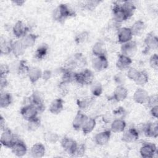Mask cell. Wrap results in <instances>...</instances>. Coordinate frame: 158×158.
I'll list each match as a JSON object with an SVG mask.
<instances>
[{
	"label": "cell",
	"mask_w": 158,
	"mask_h": 158,
	"mask_svg": "<svg viewBox=\"0 0 158 158\" xmlns=\"http://www.w3.org/2000/svg\"><path fill=\"white\" fill-rule=\"evenodd\" d=\"M91 91L95 96H100L102 93V86L98 81L93 82L91 84Z\"/></svg>",
	"instance_id": "cell-38"
},
{
	"label": "cell",
	"mask_w": 158,
	"mask_h": 158,
	"mask_svg": "<svg viewBox=\"0 0 158 158\" xmlns=\"http://www.w3.org/2000/svg\"><path fill=\"white\" fill-rule=\"evenodd\" d=\"M13 33L14 36L18 38H23L29 31V28L25 25V24L21 20L17 21L14 25L12 28Z\"/></svg>",
	"instance_id": "cell-14"
},
{
	"label": "cell",
	"mask_w": 158,
	"mask_h": 158,
	"mask_svg": "<svg viewBox=\"0 0 158 158\" xmlns=\"http://www.w3.org/2000/svg\"><path fill=\"white\" fill-rule=\"evenodd\" d=\"M131 63L132 60L131 57L121 54L118 56V59L116 62V67L119 70L124 71L130 68Z\"/></svg>",
	"instance_id": "cell-15"
},
{
	"label": "cell",
	"mask_w": 158,
	"mask_h": 158,
	"mask_svg": "<svg viewBox=\"0 0 158 158\" xmlns=\"http://www.w3.org/2000/svg\"><path fill=\"white\" fill-rule=\"evenodd\" d=\"M115 81L118 83V85H123V81H125V78L123 75H121V73H117L115 77Z\"/></svg>",
	"instance_id": "cell-50"
},
{
	"label": "cell",
	"mask_w": 158,
	"mask_h": 158,
	"mask_svg": "<svg viewBox=\"0 0 158 158\" xmlns=\"http://www.w3.org/2000/svg\"><path fill=\"white\" fill-rule=\"evenodd\" d=\"M0 124H1V130H3L5 129V120L2 117V115H1L0 117Z\"/></svg>",
	"instance_id": "cell-54"
},
{
	"label": "cell",
	"mask_w": 158,
	"mask_h": 158,
	"mask_svg": "<svg viewBox=\"0 0 158 158\" xmlns=\"http://www.w3.org/2000/svg\"><path fill=\"white\" fill-rule=\"evenodd\" d=\"M128 95V90L123 85H118L114 91V99L117 101L120 102L124 101Z\"/></svg>",
	"instance_id": "cell-20"
},
{
	"label": "cell",
	"mask_w": 158,
	"mask_h": 158,
	"mask_svg": "<svg viewBox=\"0 0 158 158\" xmlns=\"http://www.w3.org/2000/svg\"><path fill=\"white\" fill-rule=\"evenodd\" d=\"M86 64V60L85 57L83 56L81 53L75 54L72 57H70L67 64V69H71L75 67H82L85 66Z\"/></svg>",
	"instance_id": "cell-4"
},
{
	"label": "cell",
	"mask_w": 158,
	"mask_h": 158,
	"mask_svg": "<svg viewBox=\"0 0 158 158\" xmlns=\"http://www.w3.org/2000/svg\"><path fill=\"white\" fill-rule=\"evenodd\" d=\"M61 146L69 154L73 156L78 146V144L74 139L65 137L61 140Z\"/></svg>",
	"instance_id": "cell-9"
},
{
	"label": "cell",
	"mask_w": 158,
	"mask_h": 158,
	"mask_svg": "<svg viewBox=\"0 0 158 158\" xmlns=\"http://www.w3.org/2000/svg\"><path fill=\"white\" fill-rule=\"evenodd\" d=\"M144 43L146 46V51L155 49L157 48L158 38L153 33H149L146 36Z\"/></svg>",
	"instance_id": "cell-17"
},
{
	"label": "cell",
	"mask_w": 158,
	"mask_h": 158,
	"mask_svg": "<svg viewBox=\"0 0 158 158\" xmlns=\"http://www.w3.org/2000/svg\"><path fill=\"white\" fill-rule=\"evenodd\" d=\"M149 97L148 92L143 88H138L133 94V99L138 104H144Z\"/></svg>",
	"instance_id": "cell-21"
},
{
	"label": "cell",
	"mask_w": 158,
	"mask_h": 158,
	"mask_svg": "<svg viewBox=\"0 0 158 158\" xmlns=\"http://www.w3.org/2000/svg\"><path fill=\"white\" fill-rule=\"evenodd\" d=\"M110 136L111 133L110 130L102 131L96 135L94 136V141L97 144L102 146L109 142Z\"/></svg>",
	"instance_id": "cell-22"
},
{
	"label": "cell",
	"mask_w": 158,
	"mask_h": 158,
	"mask_svg": "<svg viewBox=\"0 0 158 158\" xmlns=\"http://www.w3.org/2000/svg\"><path fill=\"white\" fill-rule=\"evenodd\" d=\"M48 46L46 44H43L39 46L35 52V57L38 60L43 59L47 54Z\"/></svg>",
	"instance_id": "cell-36"
},
{
	"label": "cell",
	"mask_w": 158,
	"mask_h": 158,
	"mask_svg": "<svg viewBox=\"0 0 158 158\" xmlns=\"http://www.w3.org/2000/svg\"><path fill=\"white\" fill-rule=\"evenodd\" d=\"M94 78V76L93 72L86 69L79 73H77L75 81L82 85H89L93 82Z\"/></svg>",
	"instance_id": "cell-2"
},
{
	"label": "cell",
	"mask_w": 158,
	"mask_h": 158,
	"mask_svg": "<svg viewBox=\"0 0 158 158\" xmlns=\"http://www.w3.org/2000/svg\"><path fill=\"white\" fill-rule=\"evenodd\" d=\"M88 37V33L86 31H83L79 34H78L75 36V42L77 44L82 43L85 42L86 40H87Z\"/></svg>",
	"instance_id": "cell-43"
},
{
	"label": "cell",
	"mask_w": 158,
	"mask_h": 158,
	"mask_svg": "<svg viewBox=\"0 0 158 158\" xmlns=\"http://www.w3.org/2000/svg\"><path fill=\"white\" fill-rule=\"evenodd\" d=\"M149 65L151 67L155 70L158 69V56L157 54H154L149 58Z\"/></svg>",
	"instance_id": "cell-44"
},
{
	"label": "cell",
	"mask_w": 158,
	"mask_h": 158,
	"mask_svg": "<svg viewBox=\"0 0 158 158\" xmlns=\"http://www.w3.org/2000/svg\"><path fill=\"white\" fill-rule=\"evenodd\" d=\"M92 65L93 69L97 72H101L106 69L109 65L106 56H96L92 61Z\"/></svg>",
	"instance_id": "cell-10"
},
{
	"label": "cell",
	"mask_w": 158,
	"mask_h": 158,
	"mask_svg": "<svg viewBox=\"0 0 158 158\" xmlns=\"http://www.w3.org/2000/svg\"><path fill=\"white\" fill-rule=\"evenodd\" d=\"M145 28H146V25L144 22L141 20H136L132 25L130 29L133 35L139 36L143 33L144 30H145Z\"/></svg>",
	"instance_id": "cell-26"
},
{
	"label": "cell",
	"mask_w": 158,
	"mask_h": 158,
	"mask_svg": "<svg viewBox=\"0 0 158 158\" xmlns=\"http://www.w3.org/2000/svg\"><path fill=\"white\" fill-rule=\"evenodd\" d=\"M143 132L148 137L156 138L158 136V125L157 123H148L143 128Z\"/></svg>",
	"instance_id": "cell-18"
},
{
	"label": "cell",
	"mask_w": 158,
	"mask_h": 158,
	"mask_svg": "<svg viewBox=\"0 0 158 158\" xmlns=\"http://www.w3.org/2000/svg\"><path fill=\"white\" fill-rule=\"evenodd\" d=\"M139 138L138 131L136 128H130L125 131L122 136V140L125 143H132L136 141Z\"/></svg>",
	"instance_id": "cell-16"
},
{
	"label": "cell",
	"mask_w": 158,
	"mask_h": 158,
	"mask_svg": "<svg viewBox=\"0 0 158 158\" xmlns=\"http://www.w3.org/2000/svg\"><path fill=\"white\" fill-rule=\"evenodd\" d=\"M112 7V15L114 20L117 23H122L129 19L127 14L118 2H114Z\"/></svg>",
	"instance_id": "cell-3"
},
{
	"label": "cell",
	"mask_w": 158,
	"mask_h": 158,
	"mask_svg": "<svg viewBox=\"0 0 158 158\" xmlns=\"http://www.w3.org/2000/svg\"><path fill=\"white\" fill-rule=\"evenodd\" d=\"M29 67L26 64V62L25 60H20L18 63V65L16 67V72L18 74H23L24 73H28V71L29 70Z\"/></svg>",
	"instance_id": "cell-40"
},
{
	"label": "cell",
	"mask_w": 158,
	"mask_h": 158,
	"mask_svg": "<svg viewBox=\"0 0 158 158\" xmlns=\"http://www.w3.org/2000/svg\"><path fill=\"white\" fill-rule=\"evenodd\" d=\"M150 112L152 117H154L155 118H157V117H158V106L156 105V106H154L152 107H151Z\"/></svg>",
	"instance_id": "cell-51"
},
{
	"label": "cell",
	"mask_w": 158,
	"mask_h": 158,
	"mask_svg": "<svg viewBox=\"0 0 158 158\" xmlns=\"http://www.w3.org/2000/svg\"><path fill=\"white\" fill-rule=\"evenodd\" d=\"M12 101V98L9 93H2L0 97V107L1 108L7 107L10 105Z\"/></svg>",
	"instance_id": "cell-35"
},
{
	"label": "cell",
	"mask_w": 158,
	"mask_h": 158,
	"mask_svg": "<svg viewBox=\"0 0 158 158\" xmlns=\"http://www.w3.org/2000/svg\"><path fill=\"white\" fill-rule=\"evenodd\" d=\"M25 49L26 48L21 40H17L12 43V52L15 57H18L22 56L25 51Z\"/></svg>",
	"instance_id": "cell-27"
},
{
	"label": "cell",
	"mask_w": 158,
	"mask_h": 158,
	"mask_svg": "<svg viewBox=\"0 0 158 158\" xmlns=\"http://www.w3.org/2000/svg\"><path fill=\"white\" fill-rule=\"evenodd\" d=\"M139 71L136 70L135 68H130L127 71V77L131 80L135 81L139 73Z\"/></svg>",
	"instance_id": "cell-45"
},
{
	"label": "cell",
	"mask_w": 158,
	"mask_h": 158,
	"mask_svg": "<svg viewBox=\"0 0 158 158\" xmlns=\"http://www.w3.org/2000/svg\"><path fill=\"white\" fill-rule=\"evenodd\" d=\"M37 38L38 36L35 34L28 33L22 38V40L21 41L25 47L27 48L33 46L35 44Z\"/></svg>",
	"instance_id": "cell-32"
},
{
	"label": "cell",
	"mask_w": 158,
	"mask_h": 158,
	"mask_svg": "<svg viewBox=\"0 0 158 158\" xmlns=\"http://www.w3.org/2000/svg\"><path fill=\"white\" fill-rule=\"evenodd\" d=\"M12 153L17 157L25 156L27 152V148L25 143L20 139H17L10 148Z\"/></svg>",
	"instance_id": "cell-12"
},
{
	"label": "cell",
	"mask_w": 158,
	"mask_h": 158,
	"mask_svg": "<svg viewBox=\"0 0 158 158\" xmlns=\"http://www.w3.org/2000/svg\"><path fill=\"white\" fill-rule=\"evenodd\" d=\"M91 101L87 99H83L77 101V105L81 109H86L89 107Z\"/></svg>",
	"instance_id": "cell-47"
},
{
	"label": "cell",
	"mask_w": 158,
	"mask_h": 158,
	"mask_svg": "<svg viewBox=\"0 0 158 158\" xmlns=\"http://www.w3.org/2000/svg\"><path fill=\"white\" fill-rule=\"evenodd\" d=\"M64 109V101L61 98H57L52 101L49 106V112L52 114H59Z\"/></svg>",
	"instance_id": "cell-23"
},
{
	"label": "cell",
	"mask_w": 158,
	"mask_h": 158,
	"mask_svg": "<svg viewBox=\"0 0 158 158\" xmlns=\"http://www.w3.org/2000/svg\"><path fill=\"white\" fill-rule=\"evenodd\" d=\"M147 104L148 107H149L150 109L152 107L154 106L157 105L158 104V98H157V94H154L151 96H149L148 100L146 102Z\"/></svg>",
	"instance_id": "cell-42"
},
{
	"label": "cell",
	"mask_w": 158,
	"mask_h": 158,
	"mask_svg": "<svg viewBox=\"0 0 158 158\" xmlns=\"http://www.w3.org/2000/svg\"><path fill=\"white\" fill-rule=\"evenodd\" d=\"M148 80L149 77L148 73L144 71H140L134 81L138 85L144 86L148 82Z\"/></svg>",
	"instance_id": "cell-37"
},
{
	"label": "cell",
	"mask_w": 158,
	"mask_h": 158,
	"mask_svg": "<svg viewBox=\"0 0 158 158\" xmlns=\"http://www.w3.org/2000/svg\"><path fill=\"white\" fill-rule=\"evenodd\" d=\"M7 85H8V82L6 79V77H1V80H0L1 89H2L6 87Z\"/></svg>",
	"instance_id": "cell-52"
},
{
	"label": "cell",
	"mask_w": 158,
	"mask_h": 158,
	"mask_svg": "<svg viewBox=\"0 0 158 158\" xmlns=\"http://www.w3.org/2000/svg\"><path fill=\"white\" fill-rule=\"evenodd\" d=\"M75 15V12L72 10L67 4H60L53 12V19L59 22H64L68 17Z\"/></svg>",
	"instance_id": "cell-1"
},
{
	"label": "cell",
	"mask_w": 158,
	"mask_h": 158,
	"mask_svg": "<svg viewBox=\"0 0 158 158\" xmlns=\"http://www.w3.org/2000/svg\"><path fill=\"white\" fill-rule=\"evenodd\" d=\"M133 34L130 28L123 27L120 28L118 30L117 38L119 43L123 44L128 41H131L133 38Z\"/></svg>",
	"instance_id": "cell-13"
},
{
	"label": "cell",
	"mask_w": 158,
	"mask_h": 158,
	"mask_svg": "<svg viewBox=\"0 0 158 158\" xmlns=\"http://www.w3.org/2000/svg\"><path fill=\"white\" fill-rule=\"evenodd\" d=\"M92 52L95 56H106V49L104 44L101 41L96 42L93 46Z\"/></svg>",
	"instance_id": "cell-30"
},
{
	"label": "cell",
	"mask_w": 158,
	"mask_h": 158,
	"mask_svg": "<svg viewBox=\"0 0 158 158\" xmlns=\"http://www.w3.org/2000/svg\"><path fill=\"white\" fill-rule=\"evenodd\" d=\"M29 104H33L36 107L39 113L43 112L44 110L45 106L44 104V100L41 94L39 91H34L29 98Z\"/></svg>",
	"instance_id": "cell-6"
},
{
	"label": "cell",
	"mask_w": 158,
	"mask_h": 158,
	"mask_svg": "<svg viewBox=\"0 0 158 158\" xmlns=\"http://www.w3.org/2000/svg\"><path fill=\"white\" fill-rule=\"evenodd\" d=\"M137 51V44L135 41H130L122 44L121 46L122 54L131 57Z\"/></svg>",
	"instance_id": "cell-11"
},
{
	"label": "cell",
	"mask_w": 158,
	"mask_h": 158,
	"mask_svg": "<svg viewBox=\"0 0 158 158\" xmlns=\"http://www.w3.org/2000/svg\"><path fill=\"white\" fill-rule=\"evenodd\" d=\"M87 118L88 117L86 115L81 111L78 110L72 122V127L73 129L75 130H81Z\"/></svg>",
	"instance_id": "cell-19"
},
{
	"label": "cell",
	"mask_w": 158,
	"mask_h": 158,
	"mask_svg": "<svg viewBox=\"0 0 158 158\" xmlns=\"http://www.w3.org/2000/svg\"><path fill=\"white\" fill-rule=\"evenodd\" d=\"M45 152V147L41 143L35 144L31 148V154L33 157H42L44 156Z\"/></svg>",
	"instance_id": "cell-25"
},
{
	"label": "cell",
	"mask_w": 158,
	"mask_h": 158,
	"mask_svg": "<svg viewBox=\"0 0 158 158\" xmlns=\"http://www.w3.org/2000/svg\"><path fill=\"white\" fill-rule=\"evenodd\" d=\"M38 113L39 112L36 107L31 104L22 107L20 109V114L27 121L36 117Z\"/></svg>",
	"instance_id": "cell-7"
},
{
	"label": "cell",
	"mask_w": 158,
	"mask_h": 158,
	"mask_svg": "<svg viewBox=\"0 0 158 158\" xmlns=\"http://www.w3.org/2000/svg\"><path fill=\"white\" fill-rule=\"evenodd\" d=\"M76 74L77 73L72 71L71 69H69L67 68H64L62 70V82H64L65 83H71L72 81H75V78H76Z\"/></svg>",
	"instance_id": "cell-29"
},
{
	"label": "cell",
	"mask_w": 158,
	"mask_h": 158,
	"mask_svg": "<svg viewBox=\"0 0 158 158\" xmlns=\"http://www.w3.org/2000/svg\"><path fill=\"white\" fill-rule=\"evenodd\" d=\"M42 74L43 73L40 69L36 67H30L27 73L28 78L32 83H36L40 78H42Z\"/></svg>",
	"instance_id": "cell-24"
},
{
	"label": "cell",
	"mask_w": 158,
	"mask_h": 158,
	"mask_svg": "<svg viewBox=\"0 0 158 158\" xmlns=\"http://www.w3.org/2000/svg\"><path fill=\"white\" fill-rule=\"evenodd\" d=\"M96 124V122L95 119H94L93 118L88 117L86 118V120H85V122L81 128L83 133L85 135L91 133L94 128Z\"/></svg>",
	"instance_id": "cell-31"
},
{
	"label": "cell",
	"mask_w": 158,
	"mask_h": 158,
	"mask_svg": "<svg viewBox=\"0 0 158 158\" xmlns=\"http://www.w3.org/2000/svg\"><path fill=\"white\" fill-rule=\"evenodd\" d=\"M0 140L3 146L10 148L17 139H15L14 134L9 128H5L1 134Z\"/></svg>",
	"instance_id": "cell-5"
},
{
	"label": "cell",
	"mask_w": 158,
	"mask_h": 158,
	"mask_svg": "<svg viewBox=\"0 0 158 158\" xmlns=\"http://www.w3.org/2000/svg\"><path fill=\"white\" fill-rule=\"evenodd\" d=\"M59 135L57 133L52 132L47 133L44 136L45 140L51 144L56 143L59 140Z\"/></svg>",
	"instance_id": "cell-41"
},
{
	"label": "cell",
	"mask_w": 158,
	"mask_h": 158,
	"mask_svg": "<svg viewBox=\"0 0 158 158\" xmlns=\"http://www.w3.org/2000/svg\"><path fill=\"white\" fill-rule=\"evenodd\" d=\"M15 4H16L17 6H22L25 1H19V0H17V1H12Z\"/></svg>",
	"instance_id": "cell-55"
},
{
	"label": "cell",
	"mask_w": 158,
	"mask_h": 158,
	"mask_svg": "<svg viewBox=\"0 0 158 158\" xmlns=\"http://www.w3.org/2000/svg\"><path fill=\"white\" fill-rule=\"evenodd\" d=\"M141 157L144 158H152L157 152L156 146L151 143H144L139 150Z\"/></svg>",
	"instance_id": "cell-8"
},
{
	"label": "cell",
	"mask_w": 158,
	"mask_h": 158,
	"mask_svg": "<svg viewBox=\"0 0 158 158\" xmlns=\"http://www.w3.org/2000/svg\"><path fill=\"white\" fill-rule=\"evenodd\" d=\"M121 6L129 18L133 15L136 9L135 4L131 1H123L122 4H121Z\"/></svg>",
	"instance_id": "cell-34"
},
{
	"label": "cell",
	"mask_w": 158,
	"mask_h": 158,
	"mask_svg": "<svg viewBox=\"0 0 158 158\" xmlns=\"http://www.w3.org/2000/svg\"><path fill=\"white\" fill-rule=\"evenodd\" d=\"M99 4V1H89L86 2L85 7L89 10H93L98 4Z\"/></svg>",
	"instance_id": "cell-49"
},
{
	"label": "cell",
	"mask_w": 158,
	"mask_h": 158,
	"mask_svg": "<svg viewBox=\"0 0 158 158\" xmlns=\"http://www.w3.org/2000/svg\"><path fill=\"white\" fill-rule=\"evenodd\" d=\"M40 124H41L40 119L38 117H36L28 121L27 128L30 131H35L40 127Z\"/></svg>",
	"instance_id": "cell-39"
},
{
	"label": "cell",
	"mask_w": 158,
	"mask_h": 158,
	"mask_svg": "<svg viewBox=\"0 0 158 158\" xmlns=\"http://www.w3.org/2000/svg\"><path fill=\"white\" fill-rule=\"evenodd\" d=\"M126 127L125 122L122 118H116L111 123V131L114 133H120L124 131Z\"/></svg>",
	"instance_id": "cell-28"
},
{
	"label": "cell",
	"mask_w": 158,
	"mask_h": 158,
	"mask_svg": "<svg viewBox=\"0 0 158 158\" xmlns=\"http://www.w3.org/2000/svg\"><path fill=\"white\" fill-rule=\"evenodd\" d=\"M12 41L7 40L4 38L1 37V53L2 54H9L12 52Z\"/></svg>",
	"instance_id": "cell-33"
},
{
	"label": "cell",
	"mask_w": 158,
	"mask_h": 158,
	"mask_svg": "<svg viewBox=\"0 0 158 158\" xmlns=\"http://www.w3.org/2000/svg\"><path fill=\"white\" fill-rule=\"evenodd\" d=\"M51 77V72L49 70H44L42 74V78L44 80H49Z\"/></svg>",
	"instance_id": "cell-53"
},
{
	"label": "cell",
	"mask_w": 158,
	"mask_h": 158,
	"mask_svg": "<svg viewBox=\"0 0 158 158\" xmlns=\"http://www.w3.org/2000/svg\"><path fill=\"white\" fill-rule=\"evenodd\" d=\"M10 72V68L6 64H1L0 67V74L1 77H6V75Z\"/></svg>",
	"instance_id": "cell-48"
},
{
	"label": "cell",
	"mask_w": 158,
	"mask_h": 158,
	"mask_svg": "<svg viewBox=\"0 0 158 158\" xmlns=\"http://www.w3.org/2000/svg\"><path fill=\"white\" fill-rule=\"evenodd\" d=\"M85 146L83 144H78V146L77 148L76 151L74 154L73 156H77V157H81L85 154Z\"/></svg>",
	"instance_id": "cell-46"
}]
</instances>
